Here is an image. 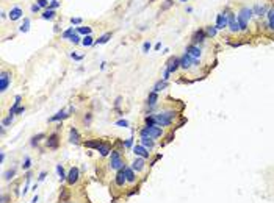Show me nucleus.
<instances>
[{
	"label": "nucleus",
	"instance_id": "obj_18",
	"mask_svg": "<svg viewBox=\"0 0 274 203\" xmlns=\"http://www.w3.org/2000/svg\"><path fill=\"white\" fill-rule=\"evenodd\" d=\"M69 141L72 142V144H80V133L77 131V128H71V131H69Z\"/></svg>",
	"mask_w": 274,
	"mask_h": 203
},
{
	"label": "nucleus",
	"instance_id": "obj_56",
	"mask_svg": "<svg viewBox=\"0 0 274 203\" xmlns=\"http://www.w3.org/2000/svg\"><path fill=\"white\" fill-rule=\"evenodd\" d=\"M0 161H2V163L5 161V152H2V153H0Z\"/></svg>",
	"mask_w": 274,
	"mask_h": 203
},
{
	"label": "nucleus",
	"instance_id": "obj_10",
	"mask_svg": "<svg viewBox=\"0 0 274 203\" xmlns=\"http://www.w3.org/2000/svg\"><path fill=\"white\" fill-rule=\"evenodd\" d=\"M10 83H11V75L8 72H2V77H0V91L5 92L8 89Z\"/></svg>",
	"mask_w": 274,
	"mask_h": 203
},
{
	"label": "nucleus",
	"instance_id": "obj_43",
	"mask_svg": "<svg viewBox=\"0 0 274 203\" xmlns=\"http://www.w3.org/2000/svg\"><path fill=\"white\" fill-rule=\"evenodd\" d=\"M74 35V28H69V30H66L64 33H63V38H66V39H69L71 36Z\"/></svg>",
	"mask_w": 274,
	"mask_h": 203
},
{
	"label": "nucleus",
	"instance_id": "obj_54",
	"mask_svg": "<svg viewBox=\"0 0 274 203\" xmlns=\"http://www.w3.org/2000/svg\"><path fill=\"white\" fill-rule=\"evenodd\" d=\"M58 5H60V3L57 2V0H52V3H50V10H53V8H57Z\"/></svg>",
	"mask_w": 274,
	"mask_h": 203
},
{
	"label": "nucleus",
	"instance_id": "obj_20",
	"mask_svg": "<svg viewBox=\"0 0 274 203\" xmlns=\"http://www.w3.org/2000/svg\"><path fill=\"white\" fill-rule=\"evenodd\" d=\"M205 36H207V33H205L204 30H197V31L194 33V36H193V44L196 45V44L202 42V41L205 39Z\"/></svg>",
	"mask_w": 274,
	"mask_h": 203
},
{
	"label": "nucleus",
	"instance_id": "obj_6",
	"mask_svg": "<svg viewBox=\"0 0 274 203\" xmlns=\"http://www.w3.org/2000/svg\"><path fill=\"white\" fill-rule=\"evenodd\" d=\"M179 67H180V58L172 56V58L168 59V63H166V70H168L169 73H174Z\"/></svg>",
	"mask_w": 274,
	"mask_h": 203
},
{
	"label": "nucleus",
	"instance_id": "obj_44",
	"mask_svg": "<svg viewBox=\"0 0 274 203\" xmlns=\"http://www.w3.org/2000/svg\"><path fill=\"white\" fill-rule=\"evenodd\" d=\"M116 125H117V127H122V128H127V127H128V122L124 120V119H121V120L116 122Z\"/></svg>",
	"mask_w": 274,
	"mask_h": 203
},
{
	"label": "nucleus",
	"instance_id": "obj_59",
	"mask_svg": "<svg viewBox=\"0 0 274 203\" xmlns=\"http://www.w3.org/2000/svg\"><path fill=\"white\" fill-rule=\"evenodd\" d=\"M119 103H121V97H117V98H116V103H114V105H116V108L119 106Z\"/></svg>",
	"mask_w": 274,
	"mask_h": 203
},
{
	"label": "nucleus",
	"instance_id": "obj_48",
	"mask_svg": "<svg viewBox=\"0 0 274 203\" xmlns=\"http://www.w3.org/2000/svg\"><path fill=\"white\" fill-rule=\"evenodd\" d=\"M124 145H125L127 149H130V147L133 145V138H128V139L125 141V144H124Z\"/></svg>",
	"mask_w": 274,
	"mask_h": 203
},
{
	"label": "nucleus",
	"instance_id": "obj_31",
	"mask_svg": "<svg viewBox=\"0 0 274 203\" xmlns=\"http://www.w3.org/2000/svg\"><path fill=\"white\" fill-rule=\"evenodd\" d=\"M14 175H16V169H10V170H7V172L3 173V178H5L7 181H10V180L14 178Z\"/></svg>",
	"mask_w": 274,
	"mask_h": 203
},
{
	"label": "nucleus",
	"instance_id": "obj_32",
	"mask_svg": "<svg viewBox=\"0 0 274 203\" xmlns=\"http://www.w3.org/2000/svg\"><path fill=\"white\" fill-rule=\"evenodd\" d=\"M268 22H269V28L274 30V8L268 11Z\"/></svg>",
	"mask_w": 274,
	"mask_h": 203
},
{
	"label": "nucleus",
	"instance_id": "obj_13",
	"mask_svg": "<svg viewBox=\"0 0 274 203\" xmlns=\"http://www.w3.org/2000/svg\"><path fill=\"white\" fill-rule=\"evenodd\" d=\"M133 153L136 156H141V158H146V159L151 156V152H147V149L144 145H135L133 147Z\"/></svg>",
	"mask_w": 274,
	"mask_h": 203
},
{
	"label": "nucleus",
	"instance_id": "obj_60",
	"mask_svg": "<svg viewBox=\"0 0 274 203\" xmlns=\"http://www.w3.org/2000/svg\"><path fill=\"white\" fill-rule=\"evenodd\" d=\"M182 2H187V0H182Z\"/></svg>",
	"mask_w": 274,
	"mask_h": 203
},
{
	"label": "nucleus",
	"instance_id": "obj_57",
	"mask_svg": "<svg viewBox=\"0 0 274 203\" xmlns=\"http://www.w3.org/2000/svg\"><path fill=\"white\" fill-rule=\"evenodd\" d=\"M160 49H162V42H157L155 44V50H160Z\"/></svg>",
	"mask_w": 274,
	"mask_h": 203
},
{
	"label": "nucleus",
	"instance_id": "obj_47",
	"mask_svg": "<svg viewBox=\"0 0 274 203\" xmlns=\"http://www.w3.org/2000/svg\"><path fill=\"white\" fill-rule=\"evenodd\" d=\"M80 22H82L80 17H72V19H71V24H72V25H78Z\"/></svg>",
	"mask_w": 274,
	"mask_h": 203
},
{
	"label": "nucleus",
	"instance_id": "obj_51",
	"mask_svg": "<svg viewBox=\"0 0 274 203\" xmlns=\"http://www.w3.org/2000/svg\"><path fill=\"white\" fill-rule=\"evenodd\" d=\"M71 56H72L74 59H77V61H80V59H83V56H82V55H77V53H71Z\"/></svg>",
	"mask_w": 274,
	"mask_h": 203
},
{
	"label": "nucleus",
	"instance_id": "obj_24",
	"mask_svg": "<svg viewBox=\"0 0 274 203\" xmlns=\"http://www.w3.org/2000/svg\"><path fill=\"white\" fill-rule=\"evenodd\" d=\"M97 152H100V155H102V156H108V155L111 153V147H110L108 144H103V142H102V145L99 147V150H97Z\"/></svg>",
	"mask_w": 274,
	"mask_h": 203
},
{
	"label": "nucleus",
	"instance_id": "obj_37",
	"mask_svg": "<svg viewBox=\"0 0 274 203\" xmlns=\"http://www.w3.org/2000/svg\"><path fill=\"white\" fill-rule=\"evenodd\" d=\"M252 11H254L255 14H258V16H263V13H265V7H260V5H255V7L252 8Z\"/></svg>",
	"mask_w": 274,
	"mask_h": 203
},
{
	"label": "nucleus",
	"instance_id": "obj_22",
	"mask_svg": "<svg viewBox=\"0 0 274 203\" xmlns=\"http://www.w3.org/2000/svg\"><path fill=\"white\" fill-rule=\"evenodd\" d=\"M125 178H127V183H135L136 181V175H135V170L132 167H125Z\"/></svg>",
	"mask_w": 274,
	"mask_h": 203
},
{
	"label": "nucleus",
	"instance_id": "obj_19",
	"mask_svg": "<svg viewBox=\"0 0 274 203\" xmlns=\"http://www.w3.org/2000/svg\"><path fill=\"white\" fill-rule=\"evenodd\" d=\"M22 10L19 8V7H16V8H13L11 11H10V14H8V17L11 19V21H17V19H21L22 17Z\"/></svg>",
	"mask_w": 274,
	"mask_h": 203
},
{
	"label": "nucleus",
	"instance_id": "obj_15",
	"mask_svg": "<svg viewBox=\"0 0 274 203\" xmlns=\"http://www.w3.org/2000/svg\"><path fill=\"white\" fill-rule=\"evenodd\" d=\"M46 144H47V147L49 149H58V144H60V139H58V135L57 133H53V135H50L49 138H47V141H46Z\"/></svg>",
	"mask_w": 274,
	"mask_h": 203
},
{
	"label": "nucleus",
	"instance_id": "obj_29",
	"mask_svg": "<svg viewBox=\"0 0 274 203\" xmlns=\"http://www.w3.org/2000/svg\"><path fill=\"white\" fill-rule=\"evenodd\" d=\"M53 17H55V11L50 10V8H47V10L44 11V14H42V19H46V21H52Z\"/></svg>",
	"mask_w": 274,
	"mask_h": 203
},
{
	"label": "nucleus",
	"instance_id": "obj_40",
	"mask_svg": "<svg viewBox=\"0 0 274 203\" xmlns=\"http://www.w3.org/2000/svg\"><path fill=\"white\" fill-rule=\"evenodd\" d=\"M216 31H218V28H216V27H208L205 33H207V36H215V35H216Z\"/></svg>",
	"mask_w": 274,
	"mask_h": 203
},
{
	"label": "nucleus",
	"instance_id": "obj_28",
	"mask_svg": "<svg viewBox=\"0 0 274 203\" xmlns=\"http://www.w3.org/2000/svg\"><path fill=\"white\" fill-rule=\"evenodd\" d=\"M165 87H166V80H163V81L160 80V81H157V83H155V86H154V89H152V91H154V92H160V91H163Z\"/></svg>",
	"mask_w": 274,
	"mask_h": 203
},
{
	"label": "nucleus",
	"instance_id": "obj_21",
	"mask_svg": "<svg viewBox=\"0 0 274 203\" xmlns=\"http://www.w3.org/2000/svg\"><path fill=\"white\" fill-rule=\"evenodd\" d=\"M100 145H102V141H99V139H89V141L85 142L86 149H96V150H99Z\"/></svg>",
	"mask_w": 274,
	"mask_h": 203
},
{
	"label": "nucleus",
	"instance_id": "obj_53",
	"mask_svg": "<svg viewBox=\"0 0 274 203\" xmlns=\"http://www.w3.org/2000/svg\"><path fill=\"white\" fill-rule=\"evenodd\" d=\"M39 8H41V7H39L38 3H36V5H32V11H33V13H38V11H39Z\"/></svg>",
	"mask_w": 274,
	"mask_h": 203
},
{
	"label": "nucleus",
	"instance_id": "obj_1",
	"mask_svg": "<svg viewBox=\"0 0 274 203\" xmlns=\"http://www.w3.org/2000/svg\"><path fill=\"white\" fill-rule=\"evenodd\" d=\"M155 117V125L158 127H169L176 117V113L174 111H162L158 114H154Z\"/></svg>",
	"mask_w": 274,
	"mask_h": 203
},
{
	"label": "nucleus",
	"instance_id": "obj_45",
	"mask_svg": "<svg viewBox=\"0 0 274 203\" xmlns=\"http://www.w3.org/2000/svg\"><path fill=\"white\" fill-rule=\"evenodd\" d=\"M172 3H174V2H172V0H166V2H165V5L162 7V11H165V10H168V8H169V7H171Z\"/></svg>",
	"mask_w": 274,
	"mask_h": 203
},
{
	"label": "nucleus",
	"instance_id": "obj_39",
	"mask_svg": "<svg viewBox=\"0 0 274 203\" xmlns=\"http://www.w3.org/2000/svg\"><path fill=\"white\" fill-rule=\"evenodd\" d=\"M30 167H32V159H30V156H25L24 164H22V169H24V170H28Z\"/></svg>",
	"mask_w": 274,
	"mask_h": 203
},
{
	"label": "nucleus",
	"instance_id": "obj_9",
	"mask_svg": "<svg viewBox=\"0 0 274 203\" xmlns=\"http://www.w3.org/2000/svg\"><path fill=\"white\" fill-rule=\"evenodd\" d=\"M218 30H222L226 27H229V14H218L216 16V25Z\"/></svg>",
	"mask_w": 274,
	"mask_h": 203
},
{
	"label": "nucleus",
	"instance_id": "obj_50",
	"mask_svg": "<svg viewBox=\"0 0 274 203\" xmlns=\"http://www.w3.org/2000/svg\"><path fill=\"white\" fill-rule=\"evenodd\" d=\"M10 201V195L8 194H3L2 195V203H8Z\"/></svg>",
	"mask_w": 274,
	"mask_h": 203
},
{
	"label": "nucleus",
	"instance_id": "obj_33",
	"mask_svg": "<svg viewBox=\"0 0 274 203\" xmlns=\"http://www.w3.org/2000/svg\"><path fill=\"white\" fill-rule=\"evenodd\" d=\"M77 33H80V35H85V36H88V35H91V28L89 27H77V30H75Z\"/></svg>",
	"mask_w": 274,
	"mask_h": 203
},
{
	"label": "nucleus",
	"instance_id": "obj_35",
	"mask_svg": "<svg viewBox=\"0 0 274 203\" xmlns=\"http://www.w3.org/2000/svg\"><path fill=\"white\" fill-rule=\"evenodd\" d=\"M69 198V191L66 187H61V194H60V201H67Z\"/></svg>",
	"mask_w": 274,
	"mask_h": 203
},
{
	"label": "nucleus",
	"instance_id": "obj_14",
	"mask_svg": "<svg viewBox=\"0 0 274 203\" xmlns=\"http://www.w3.org/2000/svg\"><path fill=\"white\" fill-rule=\"evenodd\" d=\"M229 28H230L232 33L240 31V25H238V21L235 19V14H233V13H229Z\"/></svg>",
	"mask_w": 274,
	"mask_h": 203
},
{
	"label": "nucleus",
	"instance_id": "obj_49",
	"mask_svg": "<svg viewBox=\"0 0 274 203\" xmlns=\"http://www.w3.org/2000/svg\"><path fill=\"white\" fill-rule=\"evenodd\" d=\"M38 5H39L41 8H46V7H47V0H38Z\"/></svg>",
	"mask_w": 274,
	"mask_h": 203
},
{
	"label": "nucleus",
	"instance_id": "obj_3",
	"mask_svg": "<svg viewBox=\"0 0 274 203\" xmlns=\"http://www.w3.org/2000/svg\"><path fill=\"white\" fill-rule=\"evenodd\" d=\"M140 135L141 136H151V138H160V136H163V130H162V127H158V125H146L141 131H140Z\"/></svg>",
	"mask_w": 274,
	"mask_h": 203
},
{
	"label": "nucleus",
	"instance_id": "obj_5",
	"mask_svg": "<svg viewBox=\"0 0 274 203\" xmlns=\"http://www.w3.org/2000/svg\"><path fill=\"white\" fill-rule=\"evenodd\" d=\"M191 66H199V61H197V58H193V56H190L188 53H185V55L180 58V67L190 69Z\"/></svg>",
	"mask_w": 274,
	"mask_h": 203
},
{
	"label": "nucleus",
	"instance_id": "obj_7",
	"mask_svg": "<svg viewBox=\"0 0 274 203\" xmlns=\"http://www.w3.org/2000/svg\"><path fill=\"white\" fill-rule=\"evenodd\" d=\"M78 178H80V169L78 167H71V170H69V173H67V183L71 184V186H74L77 181H78Z\"/></svg>",
	"mask_w": 274,
	"mask_h": 203
},
{
	"label": "nucleus",
	"instance_id": "obj_4",
	"mask_svg": "<svg viewBox=\"0 0 274 203\" xmlns=\"http://www.w3.org/2000/svg\"><path fill=\"white\" fill-rule=\"evenodd\" d=\"M108 166L113 170H119V169H122L125 166L124 161H122V158H121V153L117 150H111V153H110V164Z\"/></svg>",
	"mask_w": 274,
	"mask_h": 203
},
{
	"label": "nucleus",
	"instance_id": "obj_2",
	"mask_svg": "<svg viewBox=\"0 0 274 203\" xmlns=\"http://www.w3.org/2000/svg\"><path fill=\"white\" fill-rule=\"evenodd\" d=\"M254 11L252 8H243L240 11V14L237 16V21H238V25H240V30H247V21L252 17Z\"/></svg>",
	"mask_w": 274,
	"mask_h": 203
},
{
	"label": "nucleus",
	"instance_id": "obj_55",
	"mask_svg": "<svg viewBox=\"0 0 274 203\" xmlns=\"http://www.w3.org/2000/svg\"><path fill=\"white\" fill-rule=\"evenodd\" d=\"M24 111H25V108H24V106H19V108H17V111H16V114H22Z\"/></svg>",
	"mask_w": 274,
	"mask_h": 203
},
{
	"label": "nucleus",
	"instance_id": "obj_23",
	"mask_svg": "<svg viewBox=\"0 0 274 203\" xmlns=\"http://www.w3.org/2000/svg\"><path fill=\"white\" fill-rule=\"evenodd\" d=\"M157 100H158V95H157V92L152 91V92L149 94V97H147V105H149L151 108L155 106V105H157Z\"/></svg>",
	"mask_w": 274,
	"mask_h": 203
},
{
	"label": "nucleus",
	"instance_id": "obj_11",
	"mask_svg": "<svg viewBox=\"0 0 274 203\" xmlns=\"http://www.w3.org/2000/svg\"><path fill=\"white\" fill-rule=\"evenodd\" d=\"M74 111V108H69V111H64V110H61V111H58L55 116H52L49 120L50 122H58V120H63V119H67L69 116H71V113Z\"/></svg>",
	"mask_w": 274,
	"mask_h": 203
},
{
	"label": "nucleus",
	"instance_id": "obj_25",
	"mask_svg": "<svg viewBox=\"0 0 274 203\" xmlns=\"http://www.w3.org/2000/svg\"><path fill=\"white\" fill-rule=\"evenodd\" d=\"M57 173H58V178H60V181H66L67 180V175L64 173V169H63V166L61 164H57Z\"/></svg>",
	"mask_w": 274,
	"mask_h": 203
},
{
	"label": "nucleus",
	"instance_id": "obj_27",
	"mask_svg": "<svg viewBox=\"0 0 274 203\" xmlns=\"http://www.w3.org/2000/svg\"><path fill=\"white\" fill-rule=\"evenodd\" d=\"M21 100H22V97H21V95H16V98H14V105L11 106L10 114H16V111H17V108H19V105H21Z\"/></svg>",
	"mask_w": 274,
	"mask_h": 203
},
{
	"label": "nucleus",
	"instance_id": "obj_46",
	"mask_svg": "<svg viewBox=\"0 0 274 203\" xmlns=\"http://www.w3.org/2000/svg\"><path fill=\"white\" fill-rule=\"evenodd\" d=\"M149 50H151V42H144V44H143V52L147 53Z\"/></svg>",
	"mask_w": 274,
	"mask_h": 203
},
{
	"label": "nucleus",
	"instance_id": "obj_58",
	"mask_svg": "<svg viewBox=\"0 0 274 203\" xmlns=\"http://www.w3.org/2000/svg\"><path fill=\"white\" fill-rule=\"evenodd\" d=\"M38 200H39V197H38V195H35V197H33V200H32V203H38Z\"/></svg>",
	"mask_w": 274,
	"mask_h": 203
},
{
	"label": "nucleus",
	"instance_id": "obj_38",
	"mask_svg": "<svg viewBox=\"0 0 274 203\" xmlns=\"http://www.w3.org/2000/svg\"><path fill=\"white\" fill-rule=\"evenodd\" d=\"M13 119H14V114H10L8 117H5V119L2 120V125H3V127H8L10 124H13Z\"/></svg>",
	"mask_w": 274,
	"mask_h": 203
},
{
	"label": "nucleus",
	"instance_id": "obj_8",
	"mask_svg": "<svg viewBox=\"0 0 274 203\" xmlns=\"http://www.w3.org/2000/svg\"><path fill=\"white\" fill-rule=\"evenodd\" d=\"M125 167H127V166H124L122 169H119L117 173H116V177H114V184L119 186V187H122V186L127 183V178H125Z\"/></svg>",
	"mask_w": 274,
	"mask_h": 203
},
{
	"label": "nucleus",
	"instance_id": "obj_41",
	"mask_svg": "<svg viewBox=\"0 0 274 203\" xmlns=\"http://www.w3.org/2000/svg\"><path fill=\"white\" fill-rule=\"evenodd\" d=\"M91 120H92V114H91V113H88V114L83 117V122H85V125H86V127H89Z\"/></svg>",
	"mask_w": 274,
	"mask_h": 203
},
{
	"label": "nucleus",
	"instance_id": "obj_17",
	"mask_svg": "<svg viewBox=\"0 0 274 203\" xmlns=\"http://www.w3.org/2000/svg\"><path fill=\"white\" fill-rule=\"evenodd\" d=\"M187 53H188L190 56H193V58H199L202 52H201V49H199L197 45L191 44V45H188V47H187Z\"/></svg>",
	"mask_w": 274,
	"mask_h": 203
},
{
	"label": "nucleus",
	"instance_id": "obj_16",
	"mask_svg": "<svg viewBox=\"0 0 274 203\" xmlns=\"http://www.w3.org/2000/svg\"><path fill=\"white\" fill-rule=\"evenodd\" d=\"M141 145H144L147 150H152L155 147V141L151 136H141Z\"/></svg>",
	"mask_w": 274,
	"mask_h": 203
},
{
	"label": "nucleus",
	"instance_id": "obj_42",
	"mask_svg": "<svg viewBox=\"0 0 274 203\" xmlns=\"http://www.w3.org/2000/svg\"><path fill=\"white\" fill-rule=\"evenodd\" d=\"M69 41L74 42V44H78V42H80V36H78V33H74V35L69 38Z\"/></svg>",
	"mask_w": 274,
	"mask_h": 203
},
{
	"label": "nucleus",
	"instance_id": "obj_12",
	"mask_svg": "<svg viewBox=\"0 0 274 203\" xmlns=\"http://www.w3.org/2000/svg\"><path fill=\"white\" fill-rule=\"evenodd\" d=\"M144 167H146V158H141V156H138L133 163H132V169L135 170V172H141V170H144Z\"/></svg>",
	"mask_w": 274,
	"mask_h": 203
},
{
	"label": "nucleus",
	"instance_id": "obj_26",
	"mask_svg": "<svg viewBox=\"0 0 274 203\" xmlns=\"http://www.w3.org/2000/svg\"><path fill=\"white\" fill-rule=\"evenodd\" d=\"M110 38H111V33H105V35H102L99 39H96L94 44H97V45H99V44H107V42L110 41Z\"/></svg>",
	"mask_w": 274,
	"mask_h": 203
},
{
	"label": "nucleus",
	"instance_id": "obj_30",
	"mask_svg": "<svg viewBox=\"0 0 274 203\" xmlns=\"http://www.w3.org/2000/svg\"><path fill=\"white\" fill-rule=\"evenodd\" d=\"M19 30H21L22 33H27V31L30 30V19H28V17H25V19H24V24L21 25V28H19Z\"/></svg>",
	"mask_w": 274,
	"mask_h": 203
},
{
	"label": "nucleus",
	"instance_id": "obj_52",
	"mask_svg": "<svg viewBox=\"0 0 274 203\" xmlns=\"http://www.w3.org/2000/svg\"><path fill=\"white\" fill-rule=\"evenodd\" d=\"M46 175H47V173H46V170H42V172L39 173V177H38V180H39V181H44V178H46Z\"/></svg>",
	"mask_w": 274,
	"mask_h": 203
},
{
	"label": "nucleus",
	"instance_id": "obj_36",
	"mask_svg": "<svg viewBox=\"0 0 274 203\" xmlns=\"http://www.w3.org/2000/svg\"><path fill=\"white\" fill-rule=\"evenodd\" d=\"M82 44H83L85 47H89V45H92V44H94V41H92V38H91V35H88V36H85V38H83V41H82Z\"/></svg>",
	"mask_w": 274,
	"mask_h": 203
},
{
	"label": "nucleus",
	"instance_id": "obj_34",
	"mask_svg": "<svg viewBox=\"0 0 274 203\" xmlns=\"http://www.w3.org/2000/svg\"><path fill=\"white\" fill-rule=\"evenodd\" d=\"M42 138H46V135H44V133H39V135L33 136V138H32V145H33V147H36V145H38V142H39Z\"/></svg>",
	"mask_w": 274,
	"mask_h": 203
}]
</instances>
